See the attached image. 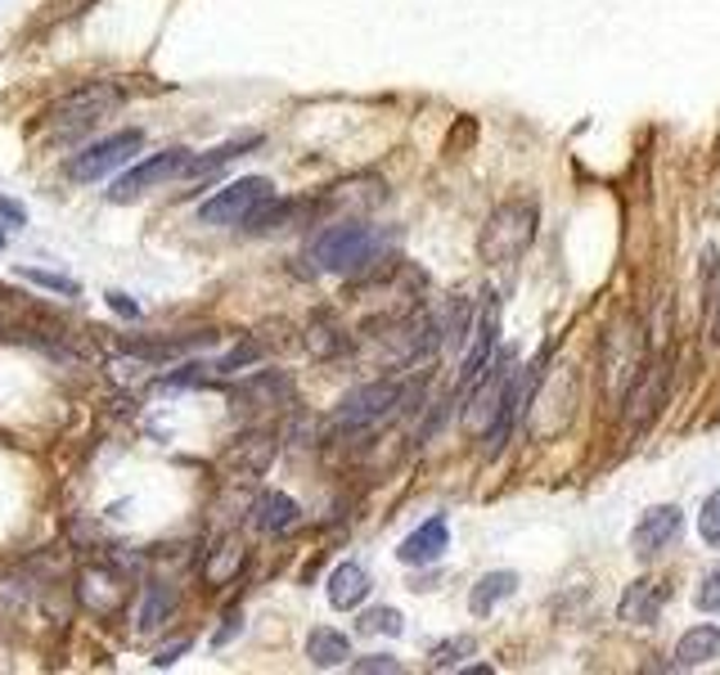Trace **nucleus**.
I'll list each match as a JSON object with an SVG mask.
<instances>
[{"label":"nucleus","mask_w":720,"mask_h":675,"mask_svg":"<svg viewBox=\"0 0 720 675\" xmlns=\"http://www.w3.org/2000/svg\"><path fill=\"white\" fill-rule=\"evenodd\" d=\"M397 248V234L369 225V221H339V225H324L311 239V262L329 275H343V279H365L374 275L388 253Z\"/></svg>","instance_id":"nucleus-1"},{"label":"nucleus","mask_w":720,"mask_h":675,"mask_svg":"<svg viewBox=\"0 0 720 675\" xmlns=\"http://www.w3.org/2000/svg\"><path fill=\"white\" fill-rule=\"evenodd\" d=\"M536 225H541V208L532 199H509L487 217L483 234H477V253H483L487 266H513L536 244Z\"/></svg>","instance_id":"nucleus-2"},{"label":"nucleus","mask_w":720,"mask_h":675,"mask_svg":"<svg viewBox=\"0 0 720 675\" xmlns=\"http://www.w3.org/2000/svg\"><path fill=\"white\" fill-rule=\"evenodd\" d=\"M122 100H126V90H122L118 81H86V86L68 90L64 100H55L45 118L59 126V135H77V131L95 126L100 118H109Z\"/></svg>","instance_id":"nucleus-3"},{"label":"nucleus","mask_w":720,"mask_h":675,"mask_svg":"<svg viewBox=\"0 0 720 675\" xmlns=\"http://www.w3.org/2000/svg\"><path fill=\"white\" fill-rule=\"evenodd\" d=\"M401 406V383H392V378H378V383H365V388H356V392H347L343 401H339V410H333V419H329V428L333 432H369L374 423H383L392 410Z\"/></svg>","instance_id":"nucleus-4"},{"label":"nucleus","mask_w":720,"mask_h":675,"mask_svg":"<svg viewBox=\"0 0 720 675\" xmlns=\"http://www.w3.org/2000/svg\"><path fill=\"white\" fill-rule=\"evenodd\" d=\"M275 195V185L266 176H239L225 189H217L212 199L199 203V225H239L262 199Z\"/></svg>","instance_id":"nucleus-5"},{"label":"nucleus","mask_w":720,"mask_h":675,"mask_svg":"<svg viewBox=\"0 0 720 675\" xmlns=\"http://www.w3.org/2000/svg\"><path fill=\"white\" fill-rule=\"evenodd\" d=\"M140 144H144V131H113V135H104V140H95V144H86V150L68 163V176L73 180H100V176H109L113 167H122L131 154H140Z\"/></svg>","instance_id":"nucleus-6"},{"label":"nucleus","mask_w":720,"mask_h":675,"mask_svg":"<svg viewBox=\"0 0 720 675\" xmlns=\"http://www.w3.org/2000/svg\"><path fill=\"white\" fill-rule=\"evenodd\" d=\"M189 150H163V154H154V158H144V163H135L131 171H122L118 180H113V189H109V199L113 203H126V199H135V195H144V189H154V185H167L171 176H185V167H189Z\"/></svg>","instance_id":"nucleus-7"},{"label":"nucleus","mask_w":720,"mask_h":675,"mask_svg":"<svg viewBox=\"0 0 720 675\" xmlns=\"http://www.w3.org/2000/svg\"><path fill=\"white\" fill-rule=\"evenodd\" d=\"M77 599L81 608H90L95 617H113L126 608L131 599V586H126V572H118L113 563H95L81 572V582H77Z\"/></svg>","instance_id":"nucleus-8"},{"label":"nucleus","mask_w":720,"mask_h":675,"mask_svg":"<svg viewBox=\"0 0 720 675\" xmlns=\"http://www.w3.org/2000/svg\"><path fill=\"white\" fill-rule=\"evenodd\" d=\"M288 401H293V378H288L284 369H257L234 388V414L239 410L244 414L275 410V406H288Z\"/></svg>","instance_id":"nucleus-9"},{"label":"nucleus","mask_w":720,"mask_h":675,"mask_svg":"<svg viewBox=\"0 0 720 675\" xmlns=\"http://www.w3.org/2000/svg\"><path fill=\"white\" fill-rule=\"evenodd\" d=\"M496 352H500V311H496V294H491L483 320H477V329H473V347L464 352V365H459V392H468L473 383L487 374Z\"/></svg>","instance_id":"nucleus-10"},{"label":"nucleus","mask_w":720,"mask_h":675,"mask_svg":"<svg viewBox=\"0 0 720 675\" xmlns=\"http://www.w3.org/2000/svg\"><path fill=\"white\" fill-rule=\"evenodd\" d=\"M666 388H671V365H666V361L644 365V369H640V378H635V388L627 392V419H631L635 428H640V423H649V419L662 410Z\"/></svg>","instance_id":"nucleus-11"},{"label":"nucleus","mask_w":720,"mask_h":675,"mask_svg":"<svg viewBox=\"0 0 720 675\" xmlns=\"http://www.w3.org/2000/svg\"><path fill=\"white\" fill-rule=\"evenodd\" d=\"M680 527H685V513H680L676 505H657V509H649V513L635 522L631 550H635L640 558H649V554H657V550H666L671 541H676Z\"/></svg>","instance_id":"nucleus-12"},{"label":"nucleus","mask_w":720,"mask_h":675,"mask_svg":"<svg viewBox=\"0 0 720 675\" xmlns=\"http://www.w3.org/2000/svg\"><path fill=\"white\" fill-rule=\"evenodd\" d=\"M446 550H451V527H446V518L437 513V518H428L423 527H414V532L401 541L397 558H401L406 567H428V563H437Z\"/></svg>","instance_id":"nucleus-13"},{"label":"nucleus","mask_w":720,"mask_h":675,"mask_svg":"<svg viewBox=\"0 0 720 675\" xmlns=\"http://www.w3.org/2000/svg\"><path fill=\"white\" fill-rule=\"evenodd\" d=\"M244 558H248V545L239 541L234 532L217 536L212 550H203V586L208 590H225L239 576V567H244Z\"/></svg>","instance_id":"nucleus-14"},{"label":"nucleus","mask_w":720,"mask_h":675,"mask_svg":"<svg viewBox=\"0 0 720 675\" xmlns=\"http://www.w3.org/2000/svg\"><path fill=\"white\" fill-rule=\"evenodd\" d=\"M275 451H279V442H275V432H244L234 446H230V455H225V464L239 473V477H262L266 468H270V460H275Z\"/></svg>","instance_id":"nucleus-15"},{"label":"nucleus","mask_w":720,"mask_h":675,"mask_svg":"<svg viewBox=\"0 0 720 675\" xmlns=\"http://www.w3.org/2000/svg\"><path fill=\"white\" fill-rule=\"evenodd\" d=\"M666 586L662 582H635L627 595H621V621H631V626H653L657 617H662V608H666Z\"/></svg>","instance_id":"nucleus-16"},{"label":"nucleus","mask_w":720,"mask_h":675,"mask_svg":"<svg viewBox=\"0 0 720 675\" xmlns=\"http://www.w3.org/2000/svg\"><path fill=\"white\" fill-rule=\"evenodd\" d=\"M171 608H176V590H171V586H163V582L140 586V599H135V608H131L135 631H140V635L158 631V626L171 617Z\"/></svg>","instance_id":"nucleus-17"},{"label":"nucleus","mask_w":720,"mask_h":675,"mask_svg":"<svg viewBox=\"0 0 720 675\" xmlns=\"http://www.w3.org/2000/svg\"><path fill=\"white\" fill-rule=\"evenodd\" d=\"M369 590H374V586H369V572H365L361 563H339V567L329 572V604L339 608V612L361 608Z\"/></svg>","instance_id":"nucleus-18"},{"label":"nucleus","mask_w":720,"mask_h":675,"mask_svg":"<svg viewBox=\"0 0 720 675\" xmlns=\"http://www.w3.org/2000/svg\"><path fill=\"white\" fill-rule=\"evenodd\" d=\"M302 509L293 496H284V491H262L257 505H253V527L257 532H288V527H298Z\"/></svg>","instance_id":"nucleus-19"},{"label":"nucleus","mask_w":720,"mask_h":675,"mask_svg":"<svg viewBox=\"0 0 720 675\" xmlns=\"http://www.w3.org/2000/svg\"><path fill=\"white\" fill-rule=\"evenodd\" d=\"M513 590H518V572H487L483 582L468 590V612L473 617H491Z\"/></svg>","instance_id":"nucleus-20"},{"label":"nucleus","mask_w":720,"mask_h":675,"mask_svg":"<svg viewBox=\"0 0 720 675\" xmlns=\"http://www.w3.org/2000/svg\"><path fill=\"white\" fill-rule=\"evenodd\" d=\"M720 657V626H694L676 644V666H707Z\"/></svg>","instance_id":"nucleus-21"},{"label":"nucleus","mask_w":720,"mask_h":675,"mask_svg":"<svg viewBox=\"0 0 720 675\" xmlns=\"http://www.w3.org/2000/svg\"><path fill=\"white\" fill-rule=\"evenodd\" d=\"M307 657H311V666H320V671L347 666L352 640H347L343 631H329V626H320V631H311V640H307Z\"/></svg>","instance_id":"nucleus-22"},{"label":"nucleus","mask_w":720,"mask_h":675,"mask_svg":"<svg viewBox=\"0 0 720 675\" xmlns=\"http://www.w3.org/2000/svg\"><path fill=\"white\" fill-rule=\"evenodd\" d=\"M302 212V203H293V199H262L244 221H239V225H244V234H270V230H284L288 221H293Z\"/></svg>","instance_id":"nucleus-23"},{"label":"nucleus","mask_w":720,"mask_h":675,"mask_svg":"<svg viewBox=\"0 0 720 675\" xmlns=\"http://www.w3.org/2000/svg\"><path fill=\"white\" fill-rule=\"evenodd\" d=\"M212 343V333H189V338H154V343H144V338H126L122 352L126 356H144V361H167V356H180L189 347H203Z\"/></svg>","instance_id":"nucleus-24"},{"label":"nucleus","mask_w":720,"mask_h":675,"mask_svg":"<svg viewBox=\"0 0 720 675\" xmlns=\"http://www.w3.org/2000/svg\"><path fill=\"white\" fill-rule=\"evenodd\" d=\"M307 347H311V356L329 361V356H339L347 347V333H343V324L333 320L329 311H315L311 324H307Z\"/></svg>","instance_id":"nucleus-25"},{"label":"nucleus","mask_w":720,"mask_h":675,"mask_svg":"<svg viewBox=\"0 0 720 675\" xmlns=\"http://www.w3.org/2000/svg\"><path fill=\"white\" fill-rule=\"evenodd\" d=\"M262 144V135H244V140H230V144H221V150H212V154H203V158H189V176H212V171H221L230 158H244L248 150H257Z\"/></svg>","instance_id":"nucleus-26"},{"label":"nucleus","mask_w":720,"mask_h":675,"mask_svg":"<svg viewBox=\"0 0 720 675\" xmlns=\"http://www.w3.org/2000/svg\"><path fill=\"white\" fill-rule=\"evenodd\" d=\"M19 279L27 284H41L45 294H64V298H81V284L68 279V275H55V270H36V266H19Z\"/></svg>","instance_id":"nucleus-27"},{"label":"nucleus","mask_w":720,"mask_h":675,"mask_svg":"<svg viewBox=\"0 0 720 675\" xmlns=\"http://www.w3.org/2000/svg\"><path fill=\"white\" fill-rule=\"evenodd\" d=\"M477 653V640L473 635H455V640H442L437 649H432V671H451V666H459L464 657H473Z\"/></svg>","instance_id":"nucleus-28"},{"label":"nucleus","mask_w":720,"mask_h":675,"mask_svg":"<svg viewBox=\"0 0 720 675\" xmlns=\"http://www.w3.org/2000/svg\"><path fill=\"white\" fill-rule=\"evenodd\" d=\"M361 631H365V635H378V631H383V635H401L406 621H401L397 608H369V612L361 617Z\"/></svg>","instance_id":"nucleus-29"},{"label":"nucleus","mask_w":720,"mask_h":675,"mask_svg":"<svg viewBox=\"0 0 720 675\" xmlns=\"http://www.w3.org/2000/svg\"><path fill=\"white\" fill-rule=\"evenodd\" d=\"M698 536L720 550V491H711L707 505H702V513H698Z\"/></svg>","instance_id":"nucleus-30"},{"label":"nucleus","mask_w":720,"mask_h":675,"mask_svg":"<svg viewBox=\"0 0 720 675\" xmlns=\"http://www.w3.org/2000/svg\"><path fill=\"white\" fill-rule=\"evenodd\" d=\"M694 604H698L702 612H720V563L702 572V582H698V590H694Z\"/></svg>","instance_id":"nucleus-31"},{"label":"nucleus","mask_w":720,"mask_h":675,"mask_svg":"<svg viewBox=\"0 0 720 675\" xmlns=\"http://www.w3.org/2000/svg\"><path fill=\"white\" fill-rule=\"evenodd\" d=\"M253 361H262V343H244V347H234V352H230V356H221L212 369H217V374H239V369L253 365Z\"/></svg>","instance_id":"nucleus-32"},{"label":"nucleus","mask_w":720,"mask_h":675,"mask_svg":"<svg viewBox=\"0 0 720 675\" xmlns=\"http://www.w3.org/2000/svg\"><path fill=\"white\" fill-rule=\"evenodd\" d=\"M352 671H361V675H378V671L397 675V671H401V662H397V657H388V653H369V657H356V662H352Z\"/></svg>","instance_id":"nucleus-33"},{"label":"nucleus","mask_w":720,"mask_h":675,"mask_svg":"<svg viewBox=\"0 0 720 675\" xmlns=\"http://www.w3.org/2000/svg\"><path fill=\"white\" fill-rule=\"evenodd\" d=\"M23 221H27V208L0 195V225H23Z\"/></svg>","instance_id":"nucleus-34"},{"label":"nucleus","mask_w":720,"mask_h":675,"mask_svg":"<svg viewBox=\"0 0 720 675\" xmlns=\"http://www.w3.org/2000/svg\"><path fill=\"white\" fill-rule=\"evenodd\" d=\"M234 631H244V617H239V612H230V617H225V626L217 631V640H212V644H230V640H234Z\"/></svg>","instance_id":"nucleus-35"},{"label":"nucleus","mask_w":720,"mask_h":675,"mask_svg":"<svg viewBox=\"0 0 720 675\" xmlns=\"http://www.w3.org/2000/svg\"><path fill=\"white\" fill-rule=\"evenodd\" d=\"M109 307H113V311H118V316H131V320H135V316H140V307H135V302H131V298H126V294H109Z\"/></svg>","instance_id":"nucleus-36"},{"label":"nucleus","mask_w":720,"mask_h":675,"mask_svg":"<svg viewBox=\"0 0 720 675\" xmlns=\"http://www.w3.org/2000/svg\"><path fill=\"white\" fill-rule=\"evenodd\" d=\"M185 649H189V640H176V644H171V649H163V653H158V657H154V666H171V662H176V657H180V653H185Z\"/></svg>","instance_id":"nucleus-37"},{"label":"nucleus","mask_w":720,"mask_h":675,"mask_svg":"<svg viewBox=\"0 0 720 675\" xmlns=\"http://www.w3.org/2000/svg\"><path fill=\"white\" fill-rule=\"evenodd\" d=\"M711 338L720 343V288H716V307H711Z\"/></svg>","instance_id":"nucleus-38"},{"label":"nucleus","mask_w":720,"mask_h":675,"mask_svg":"<svg viewBox=\"0 0 720 675\" xmlns=\"http://www.w3.org/2000/svg\"><path fill=\"white\" fill-rule=\"evenodd\" d=\"M0 248H5V230H0Z\"/></svg>","instance_id":"nucleus-39"}]
</instances>
